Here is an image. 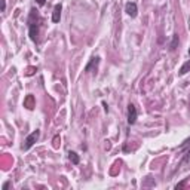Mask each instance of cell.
I'll return each mask as SVG.
<instances>
[{
  "instance_id": "obj_1",
  "label": "cell",
  "mask_w": 190,
  "mask_h": 190,
  "mask_svg": "<svg viewBox=\"0 0 190 190\" xmlns=\"http://www.w3.org/2000/svg\"><path fill=\"white\" fill-rule=\"evenodd\" d=\"M28 34L33 42H37L39 37V15L36 9H31L28 16Z\"/></svg>"
},
{
  "instance_id": "obj_2",
  "label": "cell",
  "mask_w": 190,
  "mask_h": 190,
  "mask_svg": "<svg viewBox=\"0 0 190 190\" xmlns=\"http://www.w3.org/2000/svg\"><path fill=\"white\" fill-rule=\"evenodd\" d=\"M39 137H40V131H39V129H36L34 132H31L27 138H25V141H24V144H22V150H28L31 146L39 140Z\"/></svg>"
},
{
  "instance_id": "obj_3",
  "label": "cell",
  "mask_w": 190,
  "mask_h": 190,
  "mask_svg": "<svg viewBox=\"0 0 190 190\" xmlns=\"http://www.w3.org/2000/svg\"><path fill=\"white\" fill-rule=\"evenodd\" d=\"M135 122H137V108L134 104H129L128 106V123L134 125Z\"/></svg>"
},
{
  "instance_id": "obj_4",
  "label": "cell",
  "mask_w": 190,
  "mask_h": 190,
  "mask_svg": "<svg viewBox=\"0 0 190 190\" xmlns=\"http://www.w3.org/2000/svg\"><path fill=\"white\" fill-rule=\"evenodd\" d=\"M125 12L131 16V18H135L137 16V12H138V9H137V5L134 3V2H128L126 5H125Z\"/></svg>"
},
{
  "instance_id": "obj_5",
  "label": "cell",
  "mask_w": 190,
  "mask_h": 190,
  "mask_svg": "<svg viewBox=\"0 0 190 190\" xmlns=\"http://www.w3.org/2000/svg\"><path fill=\"white\" fill-rule=\"evenodd\" d=\"M61 11H63V6H61V3L55 5V7H54V12H52V21H54V22H59V20H61Z\"/></svg>"
},
{
  "instance_id": "obj_6",
  "label": "cell",
  "mask_w": 190,
  "mask_h": 190,
  "mask_svg": "<svg viewBox=\"0 0 190 190\" xmlns=\"http://www.w3.org/2000/svg\"><path fill=\"white\" fill-rule=\"evenodd\" d=\"M68 159H70L74 165H77V163L80 162V159H79V156H77V153H74V152H70L68 153Z\"/></svg>"
},
{
  "instance_id": "obj_7",
  "label": "cell",
  "mask_w": 190,
  "mask_h": 190,
  "mask_svg": "<svg viewBox=\"0 0 190 190\" xmlns=\"http://www.w3.org/2000/svg\"><path fill=\"white\" fill-rule=\"evenodd\" d=\"M189 70H190V59H189V61H187V63H186V64H184L183 67L180 68L178 74H180V76H184V74H186V73H187Z\"/></svg>"
},
{
  "instance_id": "obj_8",
  "label": "cell",
  "mask_w": 190,
  "mask_h": 190,
  "mask_svg": "<svg viewBox=\"0 0 190 190\" xmlns=\"http://www.w3.org/2000/svg\"><path fill=\"white\" fill-rule=\"evenodd\" d=\"M177 43H178V36H177V34H174V39H172V43H171V49H172V51L175 49Z\"/></svg>"
},
{
  "instance_id": "obj_9",
  "label": "cell",
  "mask_w": 190,
  "mask_h": 190,
  "mask_svg": "<svg viewBox=\"0 0 190 190\" xmlns=\"http://www.w3.org/2000/svg\"><path fill=\"white\" fill-rule=\"evenodd\" d=\"M58 141H59V137H55V138H54V147H55V149L59 146V143H58Z\"/></svg>"
},
{
  "instance_id": "obj_10",
  "label": "cell",
  "mask_w": 190,
  "mask_h": 190,
  "mask_svg": "<svg viewBox=\"0 0 190 190\" xmlns=\"http://www.w3.org/2000/svg\"><path fill=\"white\" fill-rule=\"evenodd\" d=\"M36 3H37L39 6H43V5L46 3V0H36Z\"/></svg>"
},
{
  "instance_id": "obj_11",
  "label": "cell",
  "mask_w": 190,
  "mask_h": 190,
  "mask_svg": "<svg viewBox=\"0 0 190 190\" xmlns=\"http://www.w3.org/2000/svg\"><path fill=\"white\" fill-rule=\"evenodd\" d=\"M6 9V0H2V12H5Z\"/></svg>"
},
{
  "instance_id": "obj_12",
  "label": "cell",
  "mask_w": 190,
  "mask_h": 190,
  "mask_svg": "<svg viewBox=\"0 0 190 190\" xmlns=\"http://www.w3.org/2000/svg\"><path fill=\"white\" fill-rule=\"evenodd\" d=\"M9 186H11V183H5V184H3V190H6Z\"/></svg>"
},
{
  "instance_id": "obj_13",
  "label": "cell",
  "mask_w": 190,
  "mask_h": 190,
  "mask_svg": "<svg viewBox=\"0 0 190 190\" xmlns=\"http://www.w3.org/2000/svg\"><path fill=\"white\" fill-rule=\"evenodd\" d=\"M189 55H190V49H189Z\"/></svg>"
}]
</instances>
